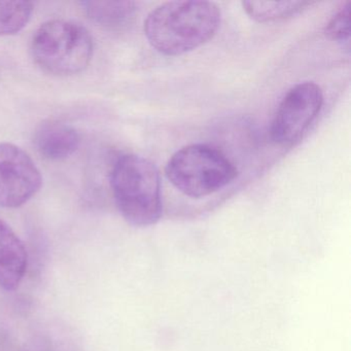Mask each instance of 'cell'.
Returning <instances> with one entry per match:
<instances>
[{"mask_svg": "<svg viewBox=\"0 0 351 351\" xmlns=\"http://www.w3.org/2000/svg\"><path fill=\"white\" fill-rule=\"evenodd\" d=\"M42 184L40 169L27 153L12 143H0V207H21Z\"/></svg>", "mask_w": 351, "mask_h": 351, "instance_id": "obj_6", "label": "cell"}, {"mask_svg": "<svg viewBox=\"0 0 351 351\" xmlns=\"http://www.w3.org/2000/svg\"><path fill=\"white\" fill-rule=\"evenodd\" d=\"M165 173L180 192L196 199L221 190L238 176L237 168L221 149L205 143L186 145L176 152Z\"/></svg>", "mask_w": 351, "mask_h": 351, "instance_id": "obj_3", "label": "cell"}, {"mask_svg": "<svg viewBox=\"0 0 351 351\" xmlns=\"http://www.w3.org/2000/svg\"><path fill=\"white\" fill-rule=\"evenodd\" d=\"M34 62L48 73L73 75L83 71L93 56V40L83 26L66 20L43 24L32 38Z\"/></svg>", "mask_w": 351, "mask_h": 351, "instance_id": "obj_4", "label": "cell"}, {"mask_svg": "<svg viewBox=\"0 0 351 351\" xmlns=\"http://www.w3.org/2000/svg\"><path fill=\"white\" fill-rule=\"evenodd\" d=\"M221 20V10L215 3L169 1L149 14L145 34L158 52L166 56H180L213 40Z\"/></svg>", "mask_w": 351, "mask_h": 351, "instance_id": "obj_1", "label": "cell"}, {"mask_svg": "<svg viewBox=\"0 0 351 351\" xmlns=\"http://www.w3.org/2000/svg\"><path fill=\"white\" fill-rule=\"evenodd\" d=\"M324 104V94L313 82L293 86L277 108L271 137L279 145H295L314 122Z\"/></svg>", "mask_w": 351, "mask_h": 351, "instance_id": "obj_5", "label": "cell"}, {"mask_svg": "<svg viewBox=\"0 0 351 351\" xmlns=\"http://www.w3.org/2000/svg\"><path fill=\"white\" fill-rule=\"evenodd\" d=\"M34 5L28 1H0V36L21 32L32 18Z\"/></svg>", "mask_w": 351, "mask_h": 351, "instance_id": "obj_11", "label": "cell"}, {"mask_svg": "<svg viewBox=\"0 0 351 351\" xmlns=\"http://www.w3.org/2000/svg\"><path fill=\"white\" fill-rule=\"evenodd\" d=\"M310 3L305 1H244V11L252 19L258 22H273L287 19L303 11Z\"/></svg>", "mask_w": 351, "mask_h": 351, "instance_id": "obj_10", "label": "cell"}, {"mask_svg": "<svg viewBox=\"0 0 351 351\" xmlns=\"http://www.w3.org/2000/svg\"><path fill=\"white\" fill-rule=\"evenodd\" d=\"M82 5L90 19L106 27L124 25L136 11L132 1H85Z\"/></svg>", "mask_w": 351, "mask_h": 351, "instance_id": "obj_9", "label": "cell"}, {"mask_svg": "<svg viewBox=\"0 0 351 351\" xmlns=\"http://www.w3.org/2000/svg\"><path fill=\"white\" fill-rule=\"evenodd\" d=\"M110 186L119 211L131 226L149 227L161 219V178L153 162L137 155L121 156L112 167Z\"/></svg>", "mask_w": 351, "mask_h": 351, "instance_id": "obj_2", "label": "cell"}, {"mask_svg": "<svg viewBox=\"0 0 351 351\" xmlns=\"http://www.w3.org/2000/svg\"><path fill=\"white\" fill-rule=\"evenodd\" d=\"M27 266L25 245L13 229L0 219V289L16 291L25 277Z\"/></svg>", "mask_w": 351, "mask_h": 351, "instance_id": "obj_7", "label": "cell"}, {"mask_svg": "<svg viewBox=\"0 0 351 351\" xmlns=\"http://www.w3.org/2000/svg\"><path fill=\"white\" fill-rule=\"evenodd\" d=\"M326 34L338 43L349 44L350 38V3L347 1L340 11L332 18L326 27Z\"/></svg>", "mask_w": 351, "mask_h": 351, "instance_id": "obj_12", "label": "cell"}, {"mask_svg": "<svg viewBox=\"0 0 351 351\" xmlns=\"http://www.w3.org/2000/svg\"><path fill=\"white\" fill-rule=\"evenodd\" d=\"M34 143L40 156L51 161H60L79 149L81 138L71 125L48 121L36 129Z\"/></svg>", "mask_w": 351, "mask_h": 351, "instance_id": "obj_8", "label": "cell"}, {"mask_svg": "<svg viewBox=\"0 0 351 351\" xmlns=\"http://www.w3.org/2000/svg\"><path fill=\"white\" fill-rule=\"evenodd\" d=\"M0 351H15L8 341H0Z\"/></svg>", "mask_w": 351, "mask_h": 351, "instance_id": "obj_13", "label": "cell"}]
</instances>
